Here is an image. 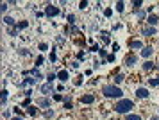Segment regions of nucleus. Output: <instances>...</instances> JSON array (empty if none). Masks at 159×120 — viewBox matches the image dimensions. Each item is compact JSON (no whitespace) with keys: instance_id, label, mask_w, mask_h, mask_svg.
Returning <instances> with one entry per match:
<instances>
[{"instance_id":"obj_1","label":"nucleus","mask_w":159,"mask_h":120,"mask_svg":"<svg viewBox=\"0 0 159 120\" xmlns=\"http://www.w3.org/2000/svg\"><path fill=\"white\" fill-rule=\"evenodd\" d=\"M132 108H134V102L129 99H123V100H118L115 106V111L120 115H129L132 111Z\"/></svg>"},{"instance_id":"obj_2","label":"nucleus","mask_w":159,"mask_h":120,"mask_svg":"<svg viewBox=\"0 0 159 120\" xmlns=\"http://www.w3.org/2000/svg\"><path fill=\"white\" fill-rule=\"evenodd\" d=\"M102 93H104L106 97H109V99H118V97L123 95V92L115 84H106L104 88H102Z\"/></svg>"},{"instance_id":"obj_3","label":"nucleus","mask_w":159,"mask_h":120,"mask_svg":"<svg viewBox=\"0 0 159 120\" xmlns=\"http://www.w3.org/2000/svg\"><path fill=\"white\" fill-rule=\"evenodd\" d=\"M59 14V7L54 6V4H48V6L45 7V16L47 18H54V16H57Z\"/></svg>"},{"instance_id":"obj_4","label":"nucleus","mask_w":159,"mask_h":120,"mask_svg":"<svg viewBox=\"0 0 159 120\" xmlns=\"http://www.w3.org/2000/svg\"><path fill=\"white\" fill-rule=\"evenodd\" d=\"M136 63H138V56H134V54H129V56L125 57V65L127 66H134Z\"/></svg>"},{"instance_id":"obj_5","label":"nucleus","mask_w":159,"mask_h":120,"mask_svg":"<svg viewBox=\"0 0 159 120\" xmlns=\"http://www.w3.org/2000/svg\"><path fill=\"white\" fill-rule=\"evenodd\" d=\"M157 22H159L157 14H150V16L147 18V23H148V27H156V25H157Z\"/></svg>"},{"instance_id":"obj_6","label":"nucleus","mask_w":159,"mask_h":120,"mask_svg":"<svg viewBox=\"0 0 159 120\" xmlns=\"http://www.w3.org/2000/svg\"><path fill=\"white\" fill-rule=\"evenodd\" d=\"M136 97L138 99H147V97H148V90H147V88H138Z\"/></svg>"},{"instance_id":"obj_7","label":"nucleus","mask_w":159,"mask_h":120,"mask_svg":"<svg viewBox=\"0 0 159 120\" xmlns=\"http://www.w3.org/2000/svg\"><path fill=\"white\" fill-rule=\"evenodd\" d=\"M129 45H130V49H134V50H139V49L143 50V43L139 41V40H132Z\"/></svg>"},{"instance_id":"obj_8","label":"nucleus","mask_w":159,"mask_h":120,"mask_svg":"<svg viewBox=\"0 0 159 120\" xmlns=\"http://www.w3.org/2000/svg\"><path fill=\"white\" fill-rule=\"evenodd\" d=\"M141 34L143 36H156V27H145L141 31Z\"/></svg>"},{"instance_id":"obj_9","label":"nucleus","mask_w":159,"mask_h":120,"mask_svg":"<svg viewBox=\"0 0 159 120\" xmlns=\"http://www.w3.org/2000/svg\"><path fill=\"white\" fill-rule=\"evenodd\" d=\"M80 102H82V104H91V102H95V95H84V97L80 99Z\"/></svg>"},{"instance_id":"obj_10","label":"nucleus","mask_w":159,"mask_h":120,"mask_svg":"<svg viewBox=\"0 0 159 120\" xmlns=\"http://www.w3.org/2000/svg\"><path fill=\"white\" fill-rule=\"evenodd\" d=\"M38 106L39 108H50V100L41 97V99H38Z\"/></svg>"},{"instance_id":"obj_11","label":"nucleus","mask_w":159,"mask_h":120,"mask_svg":"<svg viewBox=\"0 0 159 120\" xmlns=\"http://www.w3.org/2000/svg\"><path fill=\"white\" fill-rule=\"evenodd\" d=\"M57 79H59V81H63V83H66V81H68V72H66V70L57 72Z\"/></svg>"},{"instance_id":"obj_12","label":"nucleus","mask_w":159,"mask_h":120,"mask_svg":"<svg viewBox=\"0 0 159 120\" xmlns=\"http://www.w3.org/2000/svg\"><path fill=\"white\" fill-rule=\"evenodd\" d=\"M4 23H6V25H7V27H13L15 29V18H11V16H4Z\"/></svg>"},{"instance_id":"obj_13","label":"nucleus","mask_w":159,"mask_h":120,"mask_svg":"<svg viewBox=\"0 0 159 120\" xmlns=\"http://www.w3.org/2000/svg\"><path fill=\"white\" fill-rule=\"evenodd\" d=\"M152 52H154V49H152V47H143V50H141V56H143V57H150Z\"/></svg>"},{"instance_id":"obj_14","label":"nucleus","mask_w":159,"mask_h":120,"mask_svg":"<svg viewBox=\"0 0 159 120\" xmlns=\"http://www.w3.org/2000/svg\"><path fill=\"white\" fill-rule=\"evenodd\" d=\"M52 90H54V84L52 83H47V84L41 86V93H50Z\"/></svg>"},{"instance_id":"obj_15","label":"nucleus","mask_w":159,"mask_h":120,"mask_svg":"<svg viewBox=\"0 0 159 120\" xmlns=\"http://www.w3.org/2000/svg\"><path fill=\"white\" fill-rule=\"evenodd\" d=\"M156 66H157V65L152 63V61H145V63H143V70H147V72H148V70H154Z\"/></svg>"},{"instance_id":"obj_16","label":"nucleus","mask_w":159,"mask_h":120,"mask_svg":"<svg viewBox=\"0 0 159 120\" xmlns=\"http://www.w3.org/2000/svg\"><path fill=\"white\" fill-rule=\"evenodd\" d=\"M30 74H32V77H36L38 81H39V79L43 77V75H41V72L38 70V66H36V68H32V70H30Z\"/></svg>"},{"instance_id":"obj_17","label":"nucleus","mask_w":159,"mask_h":120,"mask_svg":"<svg viewBox=\"0 0 159 120\" xmlns=\"http://www.w3.org/2000/svg\"><path fill=\"white\" fill-rule=\"evenodd\" d=\"M7 104V90H2V106L6 108Z\"/></svg>"},{"instance_id":"obj_18","label":"nucleus","mask_w":159,"mask_h":120,"mask_svg":"<svg viewBox=\"0 0 159 120\" xmlns=\"http://www.w3.org/2000/svg\"><path fill=\"white\" fill-rule=\"evenodd\" d=\"M27 113H29L30 117H36V115H38V109H36L34 106H29V108H27Z\"/></svg>"},{"instance_id":"obj_19","label":"nucleus","mask_w":159,"mask_h":120,"mask_svg":"<svg viewBox=\"0 0 159 120\" xmlns=\"http://www.w3.org/2000/svg\"><path fill=\"white\" fill-rule=\"evenodd\" d=\"M36 83H38L36 77H27L25 81H23V84H36Z\"/></svg>"},{"instance_id":"obj_20","label":"nucleus","mask_w":159,"mask_h":120,"mask_svg":"<svg viewBox=\"0 0 159 120\" xmlns=\"http://www.w3.org/2000/svg\"><path fill=\"white\" fill-rule=\"evenodd\" d=\"M125 120H141V117L139 115H125Z\"/></svg>"},{"instance_id":"obj_21","label":"nucleus","mask_w":159,"mask_h":120,"mask_svg":"<svg viewBox=\"0 0 159 120\" xmlns=\"http://www.w3.org/2000/svg\"><path fill=\"white\" fill-rule=\"evenodd\" d=\"M148 84H150V86H159V77H152V79H148Z\"/></svg>"},{"instance_id":"obj_22","label":"nucleus","mask_w":159,"mask_h":120,"mask_svg":"<svg viewBox=\"0 0 159 120\" xmlns=\"http://www.w3.org/2000/svg\"><path fill=\"white\" fill-rule=\"evenodd\" d=\"M134 14H136L139 20H143V18H145V11H143V9H138V11H134Z\"/></svg>"},{"instance_id":"obj_23","label":"nucleus","mask_w":159,"mask_h":120,"mask_svg":"<svg viewBox=\"0 0 159 120\" xmlns=\"http://www.w3.org/2000/svg\"><path fill=\"white\" fill-rule=\"evenodd\" d=\"M123 79H125V75H122V74H118V75L115 77V83H116V84H122V83H123Z\"/></svg>"},{"instance_id":"obj_24","label":"nucleus","mask_w":159,"mask_h":120,"mask_svg":"<svg viewBox=\"0 0 159 120\" xmlns=\"http://www.w3.org/2000/svg\"><path fill=\"white\" fill-rule=\"evenodd\" d=\"M123 9H125V4H123V2H116V11L123 13Z\"/></svg>"},{"instance_id":"obj_25","label":"nucleus","mask_w":159,"mask_h":120,"mask_svg":"<svg viewBox=\"0 0 159 120\" xmlns=\"http://www.w3.org/2000/svg\"><path fill=\"white\" fill-rule=\"evenodd\" d=\"M27 25H29V22H27V20H22L18 25H16V27H18V31H20V29H25Z\"/></svg>"},{"instance_id":"obj_26","label":"nucleus","mask_w":159,"mask_h":120,"mask_svg":"<svg viewBox=\"0 0 159 120\" xmlns=\"http://www.w3.org/2000/svg\"><path fill=\"white\" fill-rule=\"evenodd\" d=\"M54 79H57V74H48V75H47V81H48V83H54Z\"/></svg>"},{"instance_id":"obj_27","label":"nucleus","mask_w":159,"mask_h":120,"mask_svg":"<svg viewBox=\"0 0 159 120\" xmlns=\"http://www.w3.org/2000/svg\"><path fill=\"white\" fill-rule=\"evenodd\" d=\"M65 108H66V109H72V99H70V97L65 99Z\"/></svg>"},{"instance_id":"obj_28","label":"nucleus","mask_w":159,"mask_h":120,"mask_svg":"<svg viewBox=\"0 0 159 120\" xmlns=\"http://www.w3.org/2000/svg\"><path fill=\"white\" fill-rule=\"evenodd\" d=\"M18 54H20V56H25V57H27V56H29V50H27V49H20V50H18Z\"/></svg>"},{"instance_id":"obj_29","label":"nucleus","mask_w":159,"mask_h":120,"mask_svg":"<svg viewBox=\"0 0 159 120\" xmlns=\"http://www.w3.org/2000/svg\"><path fill=\"white\" fill-rule=\"evenodd\" d=\"M132 4H134V7H136V11H138V9H139L141 6H143V2H141V0H134Z\"/></svg>"},{"instance_id":"obj_30","label":"nucleus","mask_w":159,"mask_h":120,"mask_svg":"<svg viewBox=\"0 0 159 120\" xmlns=\"http://www.w3.org/2000/svg\"><path fill=\"white\" fill-rule=\"evenodd\" d=\"M52 117H54V111L52 109H47L45 111V118H52Z\"/></svg>"},{"instance_id":"obj_31","label":"nucleus","mask_w":159,"mask_h":120,"mask_svg":"<svg viewBox=\"0 0 159 120\" xmlns=\"http://www.w3.org/2000/svg\"><path fill=\"white\" fill-rule=\"evenodd\" d=\"M54 100L61 102V100H65V97H63V95H59V93H56V95H54Z\"/></svg>"},{"instance_id":"obj_32","label":"nucleus","mask_w":159,"mask_h":120,"mask_svg":"<svg viewBox=\"0 0 159 120\" xmlns=\"http://www.w3.org/2000/svg\"><path fill=\"white\" fill-rule=\"evenodd\" d=\"M102 40H104V41H109V34L106 31H102Z\"/></svg>"},{"instance_id":"obj_33","label":"nucleus","mask_w":159,"mask_h":120,"mask_svg":"<svg viewBox=\"0 0 159 120\" xmlns=\"http://www.w3.org/2000/svg\"><path fill=\"white\" fill-rule=\"evenodd\" d=\"M104 14H106L107 18H111V16H113V9H106V11H104Z\"/></svg>"},{"instance_id":"obj_34","label":"nucleus","mask_w":159,"mask_h":120,"mask_svg":"<svg viewBox=\"0 0 159 120\" xmlns=\"http://www.w3.org/2000/svg\"><path fill=\"white\" fill-rule=\"evenodd\" d=\"M68 23H75V16H73V14H68Z\"/></svg>"},{"instance_id":"obj_35","label":"nucleus","mask_w":159,"mask_h":120,"mask_svg":"<svg viewBox=\"0 0 159 120\" xmlns=\"http://www.w3.org/2000/svg\"><path fill=\"white\" fill-rule=\"evenodd\" d=\"M0 11H2V13H6V11H7V2H4V4L0 6Z\"/></svg>"},{"instance_id":"obj_36","label":"nucleus","mask_w":159,"mask_h":120,"mask_svg":"<svg viewBox=\"0 0 159 120\" xmlns=\"http://www.w3.org/2000/svg\"><path fill=\"white\" fill-rule=\"evenodd\" d=\"M50 61H52V63H56V61H57V56H56V52H52V54H50Z\"/></svg>"},{"instance_id":"obj_37","label":"nucleus","mask_w":159,"mask_h":120,"mask_svg":"<svg viewBox=\"0 0 159 120\" xmlns=\"http://www.w3.org/2000/svg\"><path fill=\"white\" fill-rule=\"evenodd\" d=\"M16 32H18V27L11 29V31H9V36H16Z\"/></svg>"},{"instance_id":"obj_38","label":"nucleus","mask_w":159,"mask_h":120,"mask_svg":"<svg viewBox=\"0 0 159 120\" xmlns=\"http://www.w3.org/2000/svg\"><path fill=\"white\" fill-rule=\"evenodd\" d=\"M39 50H48V45H47V43H41V45H39Z\"/></svg>"},{"instance_id":"obj_39","label":"nucleus","mask_w":159,"mask_h":120,"mask_svg":"<svg viewBox=\"0 0 159 120\" xmlns=\"http://www.w3.org/2000/svg\"><path fill=\"white\" fill-rule=\"evenodd\" d=\"M79 7H80V9H86V7H88V2H86V0H84V2H80Z\"/></svg>"},{"instance_id":"obj_40","label":"nucleus","mask_w":159,"mask_h":120,"mask_svg":"<svg viewBox=\"0 0 159 120\" xmlns=\"http://www.w3.org/2000/svg\"><path fill=\"white\" fill-rule=\"evenodd\" d=\"M41 63H43V56H39V57H38V59H36V65H38V66H39V65H41Z\"/></svg>"},{"instance_id":"obj_41","label":"nucleus","mask_w":159,"mask_h":120,"mask_svg":"<svg viewBox=\"0 0 159 120\" xmlns=\"http://www.w3.org/2000/svg\"><path fill=\"white\" fill-rule=\"evenodd\" d=\"M75 84L79 86V84H82V75H80V77H77L75 79Z\"/></svg>"},{"instance_id":"obj_42","label":"nucleus","mask_w":159,"mask_h":120,"mask_svg":"<svg viewBox=\"0 0 159 120\" xmlns=\"http://www.w3.org/2000/svg\"><path fill=\"white\" fill-rule=\"evenodd\" d=\"M70 31H72V32H73V34H77V32H79V29H77V27H75V25H72V29H70Z\"/></svg>"},{"instance_id":"obj_43","label":"nucleus","mask_w":159,"mask_h":120,"mask_svg":"<svg viewBox=\"0 0 159 120\" xmlns=\"http://www.w3.org/2000/svg\"><path fill=\"white\" fill-rule=\"evenodd\" d=\"M107 61H109V63H113V61H115V54H111V56H107Z\"/></svg>"},{"instance_id":"obj_44","label":"nucleus","mask_w":159,"mask_h":120,"mask_svg":"<svg viewBox=\"0 0 159 120\" xmlns=\"http://www.w3.org/2000/svg\"><path fill=\"white\" fill-rule=\"evenodd\" d=\"M11 120H23L22 117H15V118H11Z\"/></svg>"},{"instance_id":"obj_45","label":"nucleus","mask_w":159,"mask_h":120,"mask_svg":"<svg viewBox=\"0 0 159 120\" xmlns=\"http://www.w3.org/2000/svg\"><path fill=\"white\" fill-rule=\"evenodd\" d=\"M150 120H159V117H152V118Z\"/></svg>"},{"instance_id":"obj_46","label":"nucleus","mask_w":159,"mask_h":120,"mask_svg":"<svg viewBox=\"0 0 159 120\" xmlns=\"http://www.w3.org/2000/svg\"><path fill=\"white\" fill-rule=\"evenodd\" d=\"M157 70H159V63H157Z\"/></svg>"}]
</instances>
